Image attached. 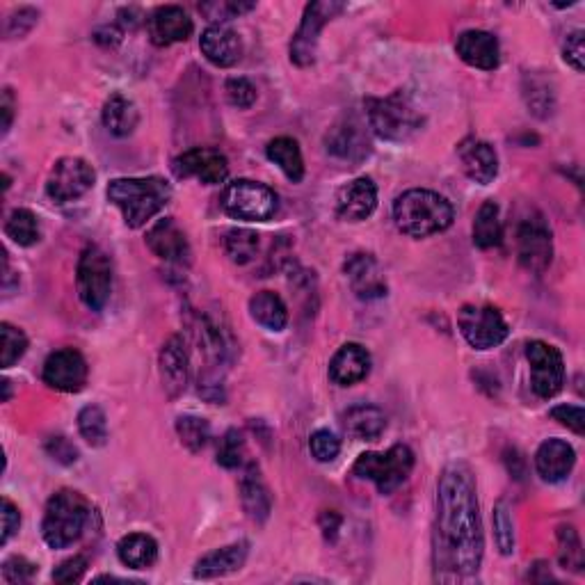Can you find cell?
<instances>
[{
	"instance_id": "6",
	"label": "cell",
	"mask_w": 585,
	"mask_h": 585,
	"mask_svg": "<svg viewBox=\"0 0 585 585\" xmlns=\"http://www.w3.org/2000/svg\"><path fill=\"white\" fill-rule=\"evenodd\" d=\"M414 469V453L410 446L396 444L387 453H364L359 455L355 467V476L371 480L378 487L380 494L396 492L400 485L410 478Z\"/></svg>"
},
{
	"instance_id": "16",
	"label": "cell",
	"mask_w": 585,
	"mask_h": 585,
	"mask_svg": "<svg viewBox=\"0 0 585 585\" xmlns=\"http://www.w3.org/2000/svg\"><path fill=\"white\" fill-rule=\"evenodd\" d=\"M158 368L165 394L170 398H179L190 382V355L186 339L181 334H174L165 341L158 357Z\"/></svg>"
},
{
	"instance_id": "34",
	"label": "cell",
	"mask_w": 585,
	"mask_h": 585,
	"mask_svg": "<svg viewBox=\"0 0 585 585\" xmlns=\"http://www.w3.org/2000/svg\"><path fill=\"white\" fill-rule=\"evenodd\" d=\"M474 243L480 250H490L501 243V218L496 202H485L474 220Z\"/></svg>"
},
{
	"instance_id": "5",
	"label": "cell",
	"mask_w": 585,
	"mask_h": 585,
	"mask_svg": "<svg viewBox=\"0 0 585 585\" xmlns=\"http://www.w3.org/2000/svg\"><path fill=\"white\" fill-rule=\"evenodd\" d=\"M366 117L373 133L387 142L410 140L423 124L421 112L416 110L410 94L403 90L384 96V99H368Z\"/></svg>"
},
{
	"instance_id": "42",
	"label": "cell",
	"mask_w": 585,
	"mask_h": 585,
	"mask_svg": "<svg viewBox=\"0 0 585 585\" xmlns=\"http://www.w3.org/2000/svg\"><path fill=\"white\" fill-rule=\"evenodd\" d=\"M0 339H3V357H0V366L12 368L19 359L26 355L28 350V339L19 327L10 323L0 325Z\"/></svg>"
},
{
	"instance_id": "11",
	"label": "cell",
	"mask_w": 585,
	"mask_h": 585,
	"mask_svg": "<svg viewBox=\"0 0 585 585\" xmlns=\"http://www.w3.org/2000/svg\"><path fill=\"white\" fill-rule=\"evenodd\" d=\"M96 172L83 158L64 156L53 165L46 179V195L58 204L76 202L94 188Z\"/></svg>"
},
{
	"instance_id": "51",
	"label": "cell",
	"mask_w": 585,
	"mask_h": 585,
	"mask_svg": "<svg viewBox=\"0 0 585 585\" xmlns=\"http://www.w3.org/2000/svg\"><path fill=\"white\" fill-rule=\"evenodd\" d=\"M85 570H87L85 556L67 558V560H64V563L58 565V570L53 572V581L55 583H76V581L83 579Z\"/></svg>"
},
{
	"instance_id": "39",
	"label": "cell",
	"mask_w": 585,
	"mask_h": 585,
	"mask_svg": "<svg viewBox=\"0 0 585 585\" xmlns=\"http://www.w3.org/2000/svg\"><path fill=\"white\" fill-rule=\"evenodd\" d=\"M78 430L90 446H103L108 439V419L99 405H87L78 414Z\"/></svg>"
},
{
	"instance_id": "30",
	"label": "cell",
	"mask_w": 585,
	"mask_h": 585,
	"mask_svg": "<svg viewBox=\"0 0 585 585\" xmlns=\"http://www.w3.org/2000/svg\"><path fill=\"white\" fill-rule=\"evenodd\" d=\"M117 556L131 570H147L156 563L158 544L147 533H131L119 540Z\"/></svg>"
},
{
	"instance_id": "22",
	"label": "cell",
	"mask_w": 585,
	"mask_h": 585,
	"mask_svg": "<svg viewBox=\"0 0 585 585\" xmlns=\"http://www.w3.org/2000/svg\"><path fill=\"white\" fill-rule=\"evenodd\" d=\"M458 156L462 160V170L474 183L490 186L499 174V158L490 142L467 138L458 144Z\"/></svg>"
},
{
	"instance_id": "40",
	"label": "cell",
	"mask_w": 585,
	"mask_h": 585,
	"mask_svg": "<svg viewBox=\"0 0 585 585\" xmlns=\"http://www.w3.org/2000/svg\"><path fill=\"white\" fill-rule=\"evenodd\" d=\"M558 563L563 570L576 574L583 570V547L574 526L558 528Z\"/></svg>"
},
{
	"instance_id": "18",
	"label": "cell",
	"mask_w": 585,
	"mask_h": 585,
	"mask_svg": "<svg viewBox=\"0 0 585 585\" xmlns=\"http://www.w3.org/2000/svg\"><path fill=\"white\" fill-rule=\"evenodd\" d=\"M147 247L158 259L176 263V266H188L192 261V250L186 234L174 218L158 220L154 227L147 231Z\"/></svg>"
},
{
	"instance_id": "44",
	"label": "cell",
	"mask_w": 585,
	"mask_h": 585,
	"mask_svg": "<svg viewBox=\"0 0 585 585\" xmlns=\"http://www.w3.org/2000/svg\"><path fill=\"white\" fill-rule=\"evenodd\" d=\"M254 7H256L254 3H240V0H222V3H204V5H199V12L206 14L208 19L215 21V26H218V23H224V21H229V19H236V16L254 10Z\"/></svg>"
},
{
	"instance_id": "49",
	"label": "cell",
	"mask_w": 585,
	"mask_h": 585,
	"mask_svg": "<svg viewBox=\"0 0 585 585\" xmlns=\"http://www.w3.org/2000/svg\"><path fill=\"white\" fill-rule=\"evenodd\" d=\"M39 19V14L35 10H30V7H21L19 12H14L10 19H7V28H5V35L7 37H23L28 35Z\"/></svg>"
},
{
	"instance_id": "57",
	"label": "cell",
	"mask_w": 585,
	"mask_h": 585,
	"mask_svg": "<svg viewBox=\"0 0 585 585\" xmlns=\"http://www.w3.org/2000/svg\"><path fill=\"white\" fill-rule=\"evenodd\" d=\"M3 389H5V396H3V400H5V403H7V400H10V382L3 380Z\"/></svg>"
},
{
	"instance_id": "33",
	"label": "cell",
	"mask_w": 585,
	"mask_h": 585,
	"mask_svg": "<svg viewBox=\"0 0 585 585\" xmlns=\"http://www.w3.org/2000/svg\"><path fill=\"white\" fill-rule=\"evenodd\" d=\"M327 151L341 158H364L368 154V140L364 138L362 126L357 122L334 126L327 135Z\"/></svg>"
},
{
	"instance_id": "35",
	"label": "cell",
	"mask_w": 585,
	"mask_h": 585,
	"mask_svg": "<svg viewBox=\"0 0 585 585\" xmlns=\"http://www.w3.org/2000/svg\"><path fill=\"white\" fill-rule=\"evenodd\" d=\"M524 99L535 117L547 119V117L554 115L556 94H554V87L549 85L547 78L526 76L524 78Z\"/></svg>"
},
{
	"instance_id": "55",
	"label": "cell",
	"mask_w": 585,
	"mask_h": 585,
	"mask_svg": "<svg viewBox=\"0 0 585 585\" xmlns=\"http://www.w3.org/2000/svg\"><path fill=\"white\" fill-rule=\"evenodd\" d=\"M0 110H3V133L7 135L12 128V119H14V96L12 90L3 92V101H0Z\"/></svg>"
},
{
	"instance_id": "20",
	"label": "cell",
	"mask_w": 585,
	"mask_h": 585,
	"mask_svg": "<svg viewBox=\"0 0 585 585\" xmlns=\"http://www.w3.org/2000/svg\"><path fill=\"white\" fill-rule=\"evenodd\" d=\"M147 28L151 42L160 48L186 42L192 35V30H195L188 12L179 5L158 7V10L147 19Z\"/></svg>"
},
{
	"instance_id": "10",
	"label": "cell",
	"mask_w": 585,
	"mask_h": 585,
	"mask_svg": "<svg viewBox=\"0 0 585 585\" xmlns=\"http://www.w3.org/2000/svg\"><path fill=\"white\" fill-rule=\"evenodd\" d=\"M343 12V3L339 0H318V3H309L304 16L300 21L298 32L293 35L291 42V62L298 67H311L316 62L318 39L320 32L330 23L334 16Z\"/></svg>"
},
{
	"instance_id": "21",
	"label": "cell",
	"mask_w": 585,
	"mask_h": 585,
	"mask_svg": "<svg viewBox=\"0 0 585 585\" xmlns=\"http://www.w3.org/2000/svg\"><path fill=\"white\" fill-rule=\"evenodd\" d=\"M199 48H202L208 62H213L215 67L222 69L234 67L243 58V39L227 23H218V26L213 23V26H208L202 39H199Z\"/></svg>"
},
{
	"instance_id": "43",
	"label": "cell",
	"mask_w": 585,
	"mask_h": 585,
	"mask_svg": "<svg viewBox=\"0 0 585 585\" xmlns=\"http://www.w3.org/2000/svg\"><path fill=\"white\" fill-rule=\"evenodd\" d=\"M494 538L503 556H510L515 551V524H512L506 501H499L494 508Z\"/></svg>"
},
{
	"instance_id": "26",
	"label": "cell",
	"mask_w": 585,
	"mask_h": 585,
	"mask_svg": "<svg viewBox=\"0 0 585 585\" xmlns=\"http://www.w3.org/2000/svg\"><path fill=\"white\" fill-rule=\"evenodd\" d=\"M371 371V355L359 343H346L336 350L330 362V378L339 387H352L362 382Z\"/></svg>"
},
{
	"instance_id": "52",
	"label": "cell",
	"mask_w": 585,
	"mask_h": 585,
	"mask_svg": "<svg viewBox=\"0 0 585 585\" xmlns=\"http://www.w3.org/2000/svg\"><path fill=\"white\" fill-rule=\"evenodd\" d=\"M46 451L51 455L53 460H58L60 464H74L78 460V451L76 446L69 442L67 437H51L46 442Z\"/></svg>"
},
{
	"instance_id": "38",
	"label": "cell",
	"mask_w": 585,
	"mask_h": 585,
	"mask_svg": "<svg viewBox=\"0 0 585 585\" xmlns=\"http://www.w3.org/2000/svg\"><path fill=\"white\" fill-rule=\"evenodd\" d=\"M176 432H179L181 444L188 448L190 453H199L211 439V426L202 416L186 414L176 419Z\"/></svg>"
},
{
	"instance_id": "3",
	"label": "cell",
	"mask_w": 585,
	"mask_h": 585,
	"mask_svg": "<svg viewBox=\"0 0 585 585\" xmlns=\"http://www.w3.org/2000/svg\"><path fill=\"white\" fill-rule=\"evenodd\" d=\"M172 197L170 183L160 176H140V179H115L108 186V199L124 215L131 229H140L167 206Z\"/></svg>"
},
{
	"instance_id": "54",
	"label": "cell",
	"mask_w": 585,
	"mask_h": 585,
	"mask_svg": "<svg viewBox=\"0 0 585 585\" xmlns=\"http://www.w3.org/2000/svg\"><path fill=\"white\" fill-rule=\"evenodd\" d=\"M122 37H124V32L117 26H103L94 32V39L103 46H117L119 42H122Z\"/></svg>"
},
{
	"instance_id": "41",
	"label": "cell",
	"mask_w": 585,
	"mask_h": 585,
	"mask_svg": "<svg viewBox=\"0 0 585 585\" xmlns=\"http://www.w3.org/2000/svg\"><path fill=\"white\" fill-rule=\"evenodd\" d=\"M247 458V446L243 432L229 430L227 435L220 439L218 446V464L224 469H238L245 464Z\"/></svg>"
},
{
	"instance_id": "50",
	"label": "cell",
	"mask_w": 585,
	"mask_h": 585,
	"mask_svg": "<svg viewBox=\"0 0 585 585\" xmlns=\"http://www.w3.org/2000/svg\"><path fill=\"white\" fill-rule=\"evenodd\" d=\"M583 30H574L567 35L565 44H563V58L567 64L579 71H583V60H585V44H583Z\"/></svg>"
},
{
	"instance_id": "19",
	"label": "cell",
	"mask_w": 585,
	"mask_h": 585,
	"mask_svg": "<svg viewBox=\"0 0 585 585\" xmlns=\"http://www.w3.org/2000/svg\"><path fill=\"white\" fill-rule=\"evenodd\" d=\"M378 206V186L368 176L346 183L336 195V215L346 222H362L371 218Z\"/></svg>"
},
{
	"instance_id": "17",
	"label": "cell",
	"mask_w": 585,
	"mask_h": 585,
	"mask_svg": "<svg viewBox=\"0 0 585 585\" xmlns=\"http://www.w3.org/2000/svg\"><path fill=\"white\" fill-rule=\"evenodd\" d=\"M343 270H346L352 293L359 300H378L387 295V279H384V272L380 263L375 261V256L364 252L352 254L348 256Z\"/></svg>"
},
{
	"instance_id": "2",
	"label": "cell",
	"mask_w": 585,
	"mask_h": 585,
	"mask_svg": "<svg viewBox=\"0 0 585 585\" xmlns=\"http://www.w3.org/2000/svg\"><path fill=\"white\" fill-rule=\"evenodd\" d=\"M455 211L451 202L432 190H407L396 199V227L410 238H428L442 234L453 224Z\"/></svg>"
},
{
	"instance_id": "37",
	"label": "cell",
	"mask_w": 585,
	"mask_h": 585,
	"mask_svg": "<svg viewBox=\"0 0 585 585\" xmlns=\"http://www.w3.org/2000/svg\"><path fill=\"white\" fill-rule=\"evenodd\" d=\"M224 252L238 266H247L259 252V234H254L250 229H231L224 236Z\"/></svg>"
},
{
	"instance_id": "46",
	"label": "cell",
	"mask_w": 585,
	"mask_h": 585,
	"mask_svg": "<svg viewBox=\"0 0 585 585\" xmlns=\"http://www.w3.org/2000/svg\"><path fill=\"white\" fill-rule=\"evenodd\" d=\"M224 92H227L231 106L236 108L247 110L256 103V87L247 78H229L227 85H224Z\"/></svg>"
},
{
	"instance_id": "31",
	"label": "cell",
	"mask_w": 585,
	"mask_h": 585,
	"mask_svg": "<svg viewBox=\"0 0 585 585\" xmlns=\"http://www.w3.org/2000/svg\"><path fill=\"white\" fill-rule=\"evenodd\" d=\"M250 316L254 323L266 327L268 332H282L288 325V309L284 300L272 291L256 293L250 300Z\"/></svg>"
},
{
	"instance_id": "45",
	"label": "cell",
	"mask_w": 585,
	"mask_h": 585,
	"mask_svg": "<svg viewBox=\"0 0 585 585\" xmlns=\"http://www.w3.org/2000/svg\"><path fill=\"white\" fill-rule=\"evenodd\" d=\"M309 448L318 462H332L341 453V439L332 430H316L309 439Z\"/></svg>"
},
{
	"instance_id": "56",
	"label": "cell",
	"mask_w": 585,
	"mask_h": 585,
	"mask_svg": "<svg viewBox=\"0 0 585 585\" xmlns=\"http://www.w3.org/2000/svg\"><path fill=\"white\" fill-rule=\"evenodd\" d=\"M320 526H323V533L327 540H334L336 533H339V526H341V517L336 515V512H325L323 517H320Z\"/></svg>"
},
{
	"instance_id": "32",
	"label": "cell",
	"mask_w": 585,
	"mask_h": 585,
	"mask_svg": "<svg viewBox=\"0 0 585 585\" xmlns=\"http://www.w3.org/2000/svg\"><path fill=\"white\" fill-rule=\"evenodd\" d=\"M268 158L275 163L279 170L286 174L288 181L300 183L304 179V160H302V151L300 144L295 142L288 135H282V138H275L268 142L266 147Z\"/></svg>"
},
{
	"instance_id": "1",
	"label": "cell",
	"mask_w": 585,
	"mask_h": 585,
	"mask_svg": "<svg viewBox=\"0 0 585 585\" xmlns=\"http://www.w3.org/2000/svg\"><path fill=\"white\" fill-rule=\"evenodd\" d=\"M483 554L485 538L474 476L467 464L453 462L437 485L435 565L451 574L448 579H464L480 570Z\"/></svg>"
},
{
	"instance_id": "4",
	"label": "cell",
	"mask_w": 585,
	"mask_h": 585,
	"mask_svg": "<svg viewBox=\"0 0 585 585\" xmlns=\"http://www.w3.org/2000/svg\"><path fill=\"white\" fill-rule=\"evenodd\" d=\"M90 519V503L74 490H62L48 499L44 512L42 535L51 549H67L85 531Z\"/></svg>"
},
{
	"instance_id": "36",
	"label": "cell",
	"mask_w": 585,
	"mask_h": 585,
	"mask_svg": "<svg viewBox=\"0 0 585 585\" xmlns=\"http://www.w3.org/2000/svg\"><path fill=\"white\" fill-rule=\"evenodd\" d=\"M5 234L12 238L16 245L30 247L39 240V222L37 215L28 211V208H16L10 213V218L5 222Z\"/></svg>"
},
{
	"instance_id": "25",
	"label": "cell",
	"mask_w": 585,
	"mask_h": 585,
	"mask_svg": "<svg viewBox=\"0 0 585 585\" xmlns=\"http://www.w3.org/2000/svg\"><path fill=\"white\" fill-rule=\"evenodd\" d=\"M576 464V453L565 439H547L535 453V469L547 483H560L572 474Z\"/></svg>"
},
{
	"instance_id": "15",
	"label": "cell",
	"mask_w": 585,
	"mask_h": 585,
	"mask_svg": "<svg viewBox=\"0 0 585 585\" xmlns=\"http://www.w3.org/2000/svg\"><path fill=\"white\" fill-rule=\"evenodd\" d=\"M42 378L48 387L62 394H76L87 382V362L74 348L55 350L44 362Z\"/></svg>"
},
{
	"instance_id": "28",
	"label": "cell",
	"mask_w": 585,
	"mask_h": 585,
	"mask_svg": "<svg viewBox=\"0 0 585 585\" xmlns=\"http://www.w3.org/2000/svg\"><path fill=\"white\" fill-rule=\"evenodd\" d=\"M343 428L357 442H375L387 428V416L375 405H355L343 414Z\"/></svg>"
},
{
	"instance_id": "8",
	"label": "cell",
	"mask_w": 585,
	"mask_h": 585,
	"mask_svg": "<svg viewBox=\"0 0 585 585\" xmlns=\"http://www.w3.org/2000/svg\"><path fill=\"white\" fill-rule=\"evenodd\" d=\"M78 298L92 311H103L112 293V263L96 245H87L78 256L76 268Z\"/></svg>"
},
{
	"instance_id": "7",
	"label": "cell",
	"mask_w": 585,
	"mask_h": 585,
	"mask_svg": "<svg viewBox=\"0 0 585 585\" xmlns=\"http://www.w3.org/2000/svg\"><path fill=\"white\" fill-rule=\"evenodd\" d=\"M277 206V192L252 179H238L222 192V208L236 220L266 222L277 213Z\"/></svg>"
},
{
	"instance_id": "27",
	"label": "cell",
	"mask_w": 585,
	"mask_h": 585,
	"mask_svg": "<svg viewBox=\"0 0 585 585\" xmlns=\"http://www.w3.org/2000/svg\"><path fill=\"white\" fill-rule=\"evenodd\" d=\"M247 551H250V544L247 542H234L229 547L215 549L211 554H206L197 560L195 565V576L197 579H220V576L234 574L240 567L245 565Z\"/></svg>"
},
{
	"instance_id": "13",
	"label": "cell",
	"mask_w": 585,
	"mask_h": 585,
	"mask_svg": "<svg viewBox=\"0 0 585 585\" xmlns=\"http://www.w3.org/2000/svg\"><path fill=\"white\" fill-rule=\"evenodd\" d=\"M172 170L179 179H197L206 183V186H218V183L227 181L229 163L218 149L195 147L176 156Z\"/></svg>"
},
{
	"instance_id": "23",
	"label": "cell",
	"mask_w": 585,
	"mask_h": 585,
	"mask_svg": "<svg viewBox=\"0 0 585 585\" xmlns=\"http://www.w3.org/2000/svg\"><path fill=\"white\" fill-rule=\"evenodd\" d=\"M458 55L462 62H467L469 67L492 71L499 67L501 62V51L496 37L485 30H467L458 37Z\"/></svg>"
},
{
	"instance_id": "53",
	"label": "cell",
	"mask_w": 585,
	"mask_h": 585,
	"mask_svg": "<svg viewBox=\"0 0 585 585\" xmlns=\"http://www.w3.org/2000/svg\"><path fill=\"white\" fill-rule=\"evenodd\" d=\"M21 526V512L10 499H3V535H0V544L10 542L12 535L19 531Z\"/></svg>"
},
{
	"instance_id": "29",
	"label": "cell",
	"mask_w": 585,
	"mask_h": 585,
	"mask_svg": "<svg viewBox=\"0 0 585 585\" xmlns=\"http://www.w3.org/2000/svg\"><path fill=\"white\" fill-rule=\"evenodd\" d=\"M101 119L110 135H115V138H128V135L138 128L140 112L135 108V103L131 99H126L124 94H112L110 99L103 103Z\"/></svg>"
},
{
	"instance_id": "48",
	"label": "cell",
	"mask_w": 585,
	"mask_h": 585,
	"mask_svg": "<svg viewBox=\"0 0 585 585\" xmlns=\"http://www.w3.org/2000/svg\"><path fill=\"white\" fill-rule=\"evenodd\" d=\"M551 419L558 421L560 426L570 428L576 435H583L585 432V412L583 407L576 405H558L551 410Z\"/></svg>"
},
{
	"instance_id": "47",
	"label": "cell",
	"mask_w": 585,
	"mask_h": 585,
	"mask_svg": "<svg viewBox=\"0 0 585 585\" xmlns=\"http://www.w3.org/2000/svg\"><path fill=\"white\" fill-rule=\"evenodd\" d=\"M35 574H37V565L30 563V560L23 556H12L10 560H5V565H3V579L12 585L28 583L32 581V576Z\"/></svg>"
},
{
	"instance_id": "9",
	"label": "cell",
	"mask_w": 585,
	"mask_h": 585,
	"mask_svg": "<svg viewBox=\"0 0 585 585\" xmlns=\"http://www.w3.org/2000/svg\"><path fill=\"white\" fill-rule=\"evenodd\" d=\"M460 332L471 348L492 350L508 339V323L490 304H464L458 314Z\"/></svg>"
},
{
	"instance_id": "24",
	"label": "cell",
	"mask_w": 585,
	"mask_h": 585,
	"mask_svg": "<svg viewBox=\"0 0 585 585\" xmlns=\"http://www.w3.org/2000/svg\"><path fill=\"white\" fill-rule=\"evenodd\" d=\"M238 492H240V503H243V510L247 512V517L256 524L266 522L272 510V499H270L266 480H263L261 471L254 462L247 464L243 476H240Z\"/></svg>"
},
{
	"instance_id": "12",
	"label": "cell",
	"mask_w": 585,
	"mask_h": 585,
	"mask_svg": "<svg viewBox=\"0 0 585 585\" xmlns=\"http://www.w3.org/2000/svg\"><path fill=\"white\" fill-rule=\"evenodd\" d=\"M526 359L531 364V387L538 398H554L565 384V362L560 350L544 341L526 343Z\"/></svg>"
},
{
	"instance_id": "14",
	"label": "cell",
	"mask_w": 585,
	"mask_h": 585,
	"mask_svg": "<svg viewBox=\"0 0 585 585\" xmlns=\"http://www.w3.org/2000/svg\"><path fill=\"white\" fill-rule=\"evenodd\" d=\"M517 256L522 268L542 275L551 266L554 256V243H551V231L547 224L538 220H524L517 229Z\"/></svg>"
}]
</instances>
